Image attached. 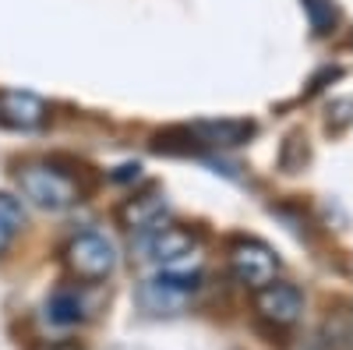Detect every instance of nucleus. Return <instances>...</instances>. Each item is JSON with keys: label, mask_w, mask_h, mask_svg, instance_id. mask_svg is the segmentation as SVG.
Wrapping results in <instances>:
<instances>
[{"label": "nucleus", "mask_w": 353, "mask_h": 350, "mask_svg": "<svg viewBox=\"0 0 353 350\" xmlns=\"http://www.w3.org/2000/svg\"><path fill=\"white\" fill-rule=\"evenodd\" d=\"M18 188H21V195L32 202V206L50 209V213L68 209V206H74V202L81 198L78 181L68 177L64 170L50 166V163H25L18 170Z\"/></svg>", "instance_id": "nucleus-1"}, {"label": "nucleus", "mask_w": 353, "mask_h": 350, "mask_svg": "<svg viewBox=\"0 0 353 350\" xmlns=\"http://www.w3.org/2000/svg\"><path fill=\"white\" fill-rule=\"evenodd\" d=\"M64 266L81 283H103L117 269V251H113V244L103 237V233L85 230V233H78V237L68 241Z\"/></svg>", "instance_id": "nucleus-2"}, {"label": "nucleus", "mask_w": 353, "mask_h": 350, "mask_svg": "<svg viewBox=\"0 0 353 350\" xmlns=\"http://www.w3.org/2000/svg\"><path fill=\"white\" fill-rule=\"evenodd\" d=\"M230 273L237 283L258 290L265 283H272L276 273H279V258L269 244H261V241H251V237H241V241H233L230 244Z\"/></svg>", "instance_id": "nucleus-3"}, {"label": "nucleus", "mask_w": 353, "mask_h": 350, "mask_svg": "<svg viewBox=\"0 0 353 350\" xmlns=\"http://www.w3.org/2000/svg\"><path fill=\"white\" fill-rule=\"evenodd\" d=\"M254 311L261 322H269L276 329H290L297 326V318L304 315V294L293 283L272 280L254 290Z\"/></svg>", "instance_id": "nucleus-4"}, {"label": "nucleus", "mask_w": 353, "mask_h": 350, "mask_svg": "<svg viewBox=\"0 0 353 350\" xmlns=\"http://www.w3.org/2000/svg\"><path fill=\"white\" fill-rule=\"evenodd\" d=\"M50 121V106L36 93L4 89L0 93V124L14 131H39Z\"/></svg>", "instance_id": "nucleus-5"}, {"label": "nucleus", "mask_w": 353, "mask_h": 350, "mask_svg": "<svg viewBox=\"0 0 353 350\" xmlns=\"http://www.w3.org/2000/svg\"><path fill=\"white\" fill-rule=\"evenodd\" d=\"M201 237L194 230L181 226V223H166V226H156L152 237H149V251L156 262H181L188 258L191 251H198Z\"/></svg>", "instance_id": "nucleus-6"}, {"label": "nucleus", "mask_w": 353, "mask_h": 350, "mask_svg": "<svg viewBox=\"0 0 353 350\" xmlns=\"http://www.w3.org/2000/svg\"><path fill=\"white\" fill-rule=\"evenodd\" d=\"M166 213V195L163 191H145V195H134L121 206V223L128 230H156L159 220Z\"/></svg>", "instance_id": "nucleus-7"}, {"label": "nucleus", "mask_w": 353, "mask_h": 350, "mask_svg": "<svg viewBox=\"0 0 353 350\" xmlns=\"http://www.w3.org/2000/svg\"><path fill=\"white\" fill-rule=\"evenodd\" d=\"M25 226V209H21V198L0 191V255H4L14 241V233Z\"/></svg>", "instance_id": "nucleus-8"}, {"label": "nucleus", "mask_w": 353, "mask_h": 350, "mask_svg": "<svg viewBox=\"0 0 353 350\" xmlns=\"http://www.w3.org/2000/svg\"><path fill=\"white\" fill-rule=\"evenodd\" d=\"M350 340H353V315H350V304H343L339 311H329L325 318V343L332 350H350Z\"/></svg>", "instance_id": "nucleus-9"}, {"label": "nucleus", "mask_w": 353, "mask_h": 350, "mask_svg": "<svg viewBox=\"0 0 353 350\" xmlns=\"http://www.w3.org/2000/svg\"><path fill=\"white\" fill-rule=\"evenodd\" d=\"M46 315H50V322H57V326L78 322V318H81V301H78V294H74V290H57V294L50 298V304H46Z\"/></svg>", "instance_id": "nucleus-10"}, {"label": "nucleus", "mask_w": 353, "mask_h": 350, "mask_svg": "<svg viewBox=\"0 0 353 350\" xmlns=\"http://www.w3.org/2000/svg\"><path fill=\"white\" fill-rule=\"evenodd\" d=\"M198 131L209 138L212 145H237L251 135V124H241V121H223V124H198Z\"/></svg>", "instance_id": "nucleus-11"}, {"label": "nucleus", "mask_w": 353, "mask_h": 350, "mask_svg": "<svg viewBox=\"0 0 353 350\" xmlns=\"http://www.w3.org/2000/svg\"><path fill=\"white\" fill-rule=\"evenodd\" d=\"M350 124H353V99H350V96H343V99H336V103L329 106L325 128H329L332 135H339V131H346Z\"/></svg>", "instance_id": "nucleus-12"}, {"label": "nucleus", "mask_w": 353, "mask_h": 350, "mask_svg": "<svg viewBox=\"0 0 353 350\" xmlns=\"http://www.w3.org/2000/svg\"><path fill=\"white\" fill-rule=\"evenodd\" d=\"M304 4H307V11H311V21H314L318 32H329L332 21H336V11H332L329 0H304Z\"/></svg>", "instance_id": "nucleus-13"}, {"label": "nucleus", "mask_w": 353, "mask_h": 350, "mask_svg": "<svg viewBox=\"0 0 353 350\" xmlns=\"http://www.w3.org/2000/svg\"><path fill=\"white\" fill-rule=\"evenodd\" d=\"M39 350H81V347H74V343H46Z\"/></svg>", "instance_id": "nucleus-14"}]
</instances>
